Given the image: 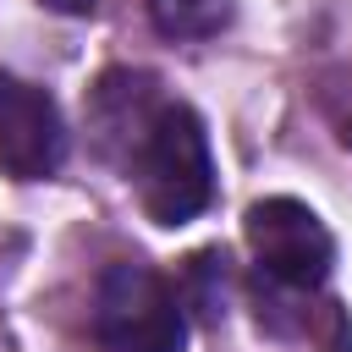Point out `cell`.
<instances>
[{
  "instance_id": "cell-1",
  "label": "cell",
  "mask_w": 352,
  "mask_h": 352,
  "mask_svg": "<svg viewBox=\"0 0 352 352\" xmlns=\"http://www.w3.org/2000/svg\"><path fill=\"white\" fill-rule=\"evenodd\" d=\"M99 154L138 187L154 226H187L214 198V154L192 104L170 99L148 72H104L88 99Z\"/></svg>"
},
{
  "instance_id": "cell-2",
  "label": "cell",
  "mask_w": 352,
  "mask_h": 352,
  "mask_svg": "<svg viewBox=\"0 0 352 352\" xmlns=\"http://www.w3.org/2000/svg\"><path fill=\"white\" fill-rule=\"evenodd\" d=\"M94 352H182L187 346V314L170 280L138 258H121L94 286Z\"/></svg>"
},
{
  "instance_id": "cell-3",
  "label": "cell",
  "mask_w": 352,
  "mask_h": 352,
  "mask_svg": "<svg viewBox=\"0 0 352 352\" xmlns=\"http://www.w3.org/2000/svg\"><path fill=\"white\" fill-rule=\"evenodd\" d=\"M248 248H253V264L270 286L280 292H319L330 264H336V242L324 231V220L302 204V198H258L248 204Z\"/></svg>"
},
{
  "instance_id": "cell-4",
  "label": "cell",
  "mask_w": 352,
  "mask_h": 352,
  "mask_svg": "<svg viewBox=\"0 0 352 352\" xmlns=\"http://www.w3.org/2000/svg\"><path fill=\"white\" fill-rule=\"evenodd\" d=\"M66 160V121H60V104L0 66V170L16 176V182H44L55 176Z\"/></svg>"
},
{
  "instance_id": "cell-5",
  "label": "cell",
  "mask_w": 352,
  "mask_h": 352,
  "mask_svg": "<svg viewBox=\"0 0 352 352\" xmlns=\"http://www.w3.org/2000/svg\"><path fill=\"white\" fill-rule=\"evenodd\" d=\"M236 16V0H148V22L160 38L192 44V38H214L226 33Z\"/></svg>"
},
{
  "instance_id": "cell-6",
  "label": "cell",
  "mask_w": 352,
  "mask_h": 352,
  "mask_svg": "<svg viewBox=\"0 0 352 352\" xmlns=\"http://www.w3.org/2000/svg\"><path fill=\"white\" fill-rule=\"evenodd\" d=\"M319 104H324V116H330L336 138L352 148V66H336V72L319 82Z\"/></svg>"
},
{
  "instance_id": "cell-7",
  "label": "cell",
  "mask_w": 352,
  "mask_h": 352,
  "mask_svg": "<svg viewBox=\"0 0 352 352\" xmlns=\"http://www.w3.org/2000/svg\"><path fill=\"white\" fill-rule=\"evenodd\" d=\"M44 11H60V16H88L94 11V0H38Z\"/></svg>"
}]
</instances>
